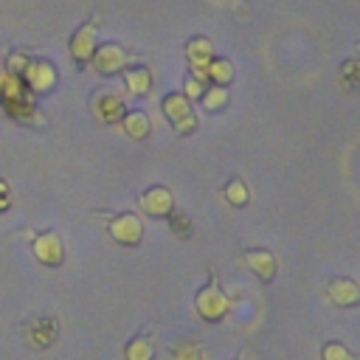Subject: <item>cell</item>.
Masks as SVG:
<instances>
[{"label":"cell","mask_w":360,"mask_h":360,"mask_svg":"<svg viewBox=\"0 0 360 360\" xmlns=\"http://www.w3.org/2000/svg\"><path fill=\"white\" fill-rule=\"evenodd\" d=\"M194 309H197V315H200L202 321H208V323H217V321H222V318L228 315L231 298L222 292V287H219V281H217L214 273H211L208 284L200 287V292L194 295Z\"/></svg>","instance_id":"6da1fadb"},{"label":"cell","mask_w":360,"mask_h":360,"mask_svg":"<svg viewBox=\"0 0 360 360\" xmlns=\"http://www.w3.org/2000/svg\"><path fill=\"white\" fill-rule=\"evenodd\" d=\"M160 110H163L166 121L172 124V129H174L177 135H191V132L197 129V112H194L191 101H188L180 90H177V93L163 96Z\"/></svg>","instance_id":"7a4b0ae2"},{"label":"cell","mask_w":360,"mask_h":360,"mask_svg":"<svg viewBox=\"0 0 360 360\" xmlns=\"http://www.w3.org/2000/svg\"><path fill=\"white\" fill-rule=\"evenodd\" d=\"M107 231H110V236H112L118 245H124V248H135V245H141V239H143V222H141V217L132 214V211H121V214L107 217Z\"/></svg>","instance_id":"3957f363"},{"label":"cell","mask_w":360,"mask_h":360,"mask_svg":"<svg viewBox=\"0 0 360 360\" xmlns=\"http://www.w3.org/2000/svg\"><path fill=\"white\" fill-rule=\"evenodd\" d=\"M96 45H98V20H87L84 25H79V28L73 31V37H70V45H68V48H70L73 62L84 68V65H90Z\"/></svg>","instance_id":"277c9868"},{"label":"cell","mask_w":360,"mask_h":360,"mask_svg":"<svg viewBox=\"0 0 360 360\" xmlns=\"http://www.w3.org/2000/svg\"><path fill=\"white\" fill-rule=\"evenodd\" d=\"M20 79L31 96L34 93H51L56 87V68L48 59H31Z\"/></svg>","instance_id":"5b68a950"},{"label":"cell","mask_w":360,"mask_h":360,"mask_svg":"<svg viewBox=\"0 0 360 360\" xmlns=\"http://www.w3.org/2000/svg\"><path fill=\"white\" fill-rule=\"evenodd\" d=\"M127 62H129V53H127L121 45H115V42H101V45H96L93 59H90V65H93L101 76L121 73V70L127 68Z\"/></svg>","instance_id":"8992f818"},{"label":"cell","mask_w":360,"mask_h":360,"mask_svg":"<svg viewBox=\"0 0 360 360\" xmlns=\"http://www.w3.org/2000/svg\"><path fill=\"white\" fill-rule=\"evenodd\" d=\"M31 248H34L37 262L45 264V267H59V264L65 262V245H62V236H59L56 231H42V233H37L34 242H31Z\"/></svg>","instance_id":"52a82bcc"},{"label":"cell","mask_w":360,"mask_h":360,"mask_svg":"<svg viewBox=\"0 0 360 360\" xmlns=\"http://www.w3.org/2000/svg\"><path fill=\"white\" fill-rule=\"evenodd\" d=\"M186 59H188V68H191L188 73L208 84V79H205V68H208V62L214 59V42H211L208 37H202V34L191 37V39L186 42Z\"/></svg>","instance_id":"ba28073f"},{"label":"cell","mask_w":360,"mask_h":360,"mask_svg":"<svg viewBox=\"0 0 360 360\" xmlns=\"http://www.w3.org/2000/svg\"><path fill=\"white\" fill-rule=\"evenodd\" d=\"M138 205H141V211L146 217L160 219V217H169V211L174 208V194L166 186H149L146 191H141Z\"/></svg>","instance_id":"9c48e42d"},{"label":"cell","mask_w":360,"mask_h":360,"mask_svg":"<svg viewBox=\"0 0 360 360\" xmlns=\"http://www.w3.org/2000/svg\"><path fill=\"white\" fill-rule=\"evenodd\" d=\"M242 264H248V270L264 284H270L278 270V262H276L273 250H267V248H253V250L242 253Z\"/></svg>","instance_id":"30bf717a"},{"label":"cell","mask_w":360,"mask_h":360,"mask_svg":"<svg viewBox=\"0 0 360 360\" xmlns=\"http://www.w3.org/2000/svg\"><path fill=\"white\" fill-rule=\"evenodd\" d=\"M93 115L101 124H121V118L127 115V104L115 93H96L93 96Z\"/></svg>","instance_id":"8fae6325"},{"label":"cell","mask_w":360,"mask_h":360,"mask_svg":"<svg viewBox=\"0 0 360 360\" xmlns=\"http://www.w3.org/2000/svg\"><path fill=\"white\" fill-rule=\"evenodd\" d=\"M22 332H25V338H28V343H31L34 349H48V346L56 340L59 326H56L53 318H34V321H28V323L22 326Z\"/></svg>","instance_id":"7c38bea8"},{"label":"cell","mask_w":360,"mask_h":360,"mask_svg":"<svg viewBox=\"0 0 360 360\" xmlns=\"http://www.w3.org/2000/svg\"><path fill=\"white\" fill-rule=\"evenodd\" d=\"M326 292H329V301L335 307H357L360 304V287H357V281H352L346 276L332 278Z\"/></svg>","instance_id":"4fadbf2b"},{"label":"cell","mask_w":360,"mask_h":360,"mask_svg":"<svg viewBox=\"0 0 360 360\" xmlns=\"http://www.w3.org/2000/svg\"><path fill=\"white\" fill-rule=\"evenodd\" d=\"M22 98H31L22 79L8 73L6 68H0V104L6 107V104H14V101H22Z\"/></svg>","instance_id":"5bb4252c"},{"label":"cell","mask_w":360,"mask_h":360,"mask_svg":"<svg viewBox=\"0 0 360 360\" xmlns=\"http://www.w3.org/2000/svg\"><path fill=\"white\" fill-rule=\"evenodd\" d=\"M124 84H127V90L132 93V96H146L149 90H152V73H149V68H143V65H127L124 70Z\"/></svg>","instance_id":"9a60e30c"},{"label":"cell","mask_w":360,"mask_h":360,"mask_svg":"<svg viewBox=\"0 0 360 360\" xmlns=\"http://www.w3.org/2000/svg\"><path fill=\"white\" fill-rule=\"evenodd\" d=\"M121 127L132 141H143L152 132V121L143 110H127V115L121 118Z\"/></svg>","instance_id":"2e32d148"},{"label":"cell","mask_w":360,"mask_h":360,"mask_svg":"<svg viewBox=\"0 0 360 360\" xmlns=\"http://www.w3.org/2000/svg\"><path fill=\"white\" fill-rule=\"evenodd\" d=\"M205 79L208 84H217V87H228L233 82V62L225 59V56H214L205 68Z\"/></svg>","instance_id":"e0dca14e"},{"label":"cell","mask_w":360,"mask_h":360,"mask_svg":"<svg viewBox=\"0 0 360 360\" xmlns=\"http://www.w3.org/2000/svg\"><path fill=\"white\" fill-rule=\"evenodd\" d=\"M124 360H155V343L149 335H135L124 346Z\"/></svg>","instance_id":"ac0fdd59"},{"label":"cell","mask_w":360,"mask_h":360,"mask_svg":"<svg viewBox=\"0 0 360 360\" xmlns=\"http://www.w3.org/2000/svg\"><path fill=\"white\" fill-rule=\"evenodd\" d=\"M222 197H225L233 208H242V205H248V202H250V188H248V183H245V180L233 177V180H228V186L222 188Z\"/></svg>","instance_id":"d6986e66"},{"label":"cell","mask_w":360,"mask_h":360,"mask_svg":"<svg viewBox=\"0 0 360 360\" xmlns=\"http://www.w3.org/2000/svg\"><path fill=\"white\" fill-rule=\"evenodd\" d=\"M200 101H202V107H205L208 112H217V110H222V107L228 104V87L208 84V87H205V93L200 96Z\"/></svg>","instance_id":"ffe728a7"},{"label":"cell","mask_w":360,"mask_h":360,"mask_svg":"<svg viewBox=\"0 0 360 360\" xmlns=\"http://www.w3.org/2000/svg\"><path fill=\"white\" fill-rule=\"evenodd\" d=\"M166 219H169V228H172V233H174V236H180V239H188V236L194 233V228H191V217H188L186 211H180V208H172Z\"/></svg>","instance_id":"44dd1931"},{"label":"cell","mask_w":360,"mask_h":360,"mask_svg":"<svg viewBox=\"0 0 360 360\" xmlns=\"http://www.w3.org/2000/svg\"><path fill=\"white\" fill-rule=\"evenodd\" d=\"M321 360H360V357L352 354L340 340H326L321 346Z\"/></svg>","instance_id":"7402d4cb"},{"label":"cell","mask_w":360,"mask_h":360,"mask_svg":"<svg viewBox=\"0 0 360 360\" xmlns=\"http://www.w3.org/2000/svg\"><path fill=\"white\" fill-rule=\"evenodd\" d=\"M172 354H174V360H205L200 343H194V340H180Z\"/></svg>","instance_id":"603a6c76"},{"label":"cell","mask_w":360,"mask_h":360,"mask_svg":"<svg viewBox=\"0 0 360 360\" xmlns=\"http://www.w3.org/2000/svg\"><path fill=\"white\" fill-rule=\"evenodd\" d=\"M340 79H343L346 87L360 84V59H346V62L340 65Z\"/></svg>","instance_id":"cb8c5ba5"},{"label":"cell","mask_w":360,"mask_h":360,"mask_svg":"<svg viewBox=\"0 0 360 360\" xmlns=\"http://www.w3.org/2000/svg\"><path fill=\"white\" fill-rule=\"evenodd\" d=\"M28 62H31L28 53H22V51H11V53L6 56V70L14 73V76H22V70H25Z\"/></svg>","instance_id":"d4e9b609"},{"label":"cell","mask_w":360,"mask_h":360,"mask_svg":"<svg viewBox=\"0 0 360 360\" xmlns=\"http://www.w3.org/2000/svg\"><path fill=\"white\" fill-rule=\"evenodd\" d=\"M205 87H208L205 82H200L197 76H191V73H188V76H186V82H183V96H186L188 101H191V98H200V96L205 93Z\"/></svg>","instance_id":"484cf974"},{"label":"cell","mask_w":360,"mask_h":360,"mask_svg":"<svg viewBox=\"0 0 360 360\" xmlns=\"http://www.w3.org/2000/svg\"><path fill=\"white\" fill-rule=\"evenodd\" d=\"M8 208H11V188H8V183L0 177V214L8 211Z\"/></svg>","instance_id":"4316f807"},{"label":"cell","mask_w":360,"mask_h":360,"mask_svg":"<svg viewBox=\"0 0 360 360\" xmlns=\"http://www.w3.org/2000/svg\"><path fill=\"white\" fill-rule=\"evenodd\" d=\"M236 360H245V357H236Z\"/></svg>","instance_id":"83f0119b"},{"label":"cell","mask_w":360,"mask_h":360,"mask_svg":"<svg viewBox=\"0 0 360 360\" xmlns=\"http://www.w3.org/2000/svg\"><path fill=\"white\" fill-rule=\"evenodd\" d=\"M357 59H360V56H357Z\"/></svg>","instance_id":"f1b7e54d"}]
</instances>
